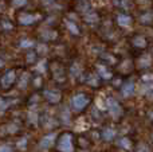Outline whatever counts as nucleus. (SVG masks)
Instances as JSON below:
<instances>
[{
  "mask_svg": "<svg viewBox=\"0 0 153 152\" xmlns=\"http://www.w3.org/2000/svg\"><path fill=\"white\" fill-rule=\"evenodd\" d=\"M86 83H89L90 86H98L100 85V81H98V77L97 75H94V74H89L87 75V78H86Z\"/></svg>",
  "mask_w": 153,
  "mask_h": 152,
  "instance_id": "obj_19",
  "label": "nucleus"
},
{
  "mask_svg": "<svg viewBox=\"0 0 153 152\" xmlns=\"http://www.w3.org/2000/svg\"><path fill=\"white\" fill-rule=\"evenodd\" d=\"M97 73L98 75H100L101 78H103V80H110L111 77H113V74H111V72H109L108 67L103 66V65H97Z\"/></svg>",
  "mask_w": 153,
  "mask_h": 152,
  "instance_id": "obj_10",
  "label": "nucleus"
},
{
  "mask_svg": "<svg viewBox=\"0 0 153 152\" xmlns=\"http://www.w3.org/2000/svg\"><path fill=\"white\" fill-rule=\"evenodd\" d=\"M0 152H12L10 145H0Z\"/></svg>",
  "mask_w": 153,
  "mask_h": 152,
  "instance_id": "obj_30",
  "label": "nucleus"
},
{
  "mask_svg": "<svg viewBox=\"0 0 153 152\" xmlns=\"http://www.w3.org/2000/svg\"><path fill=\"white\" fill-rule=\"evenodd\" d=\"M134 90H136V86H134V82L133 81H128L122 85L121 88V93L124 97H130L134 94Z\"/></svg>",
  "mask_w": 153,
  "mask_h": 152,
  "instance_id": "obj_8",
  "label": "nucleus"
},
{
  "mask_svg": "<svg viewBox=\"0 0 153 152\" xmlns=\"http://www.w3.org/2000/svg\"><path fill=\"white\" fill-rule=\"evenodd\" d=\"M34 40L32 39H28V38H23V39L20 40V47L22 48H27V50H30V48L34 47Z\"/></svg>",
  "mask_w": 153,
  "mask_h": 152,
  "instance_id": "obj_17",
  "label": "nucleus"
},
{
  "mask_svg": "<svg viewBox=\"0 0 153 152\" xmlns=\"http://www.w3.org/2000/svg\"><path fill=\"white\" fill-rule=\"evenodd\" d=\"M114 137H116V132H114V129L105 128L102 131V139L106 140V142H110V140H113Z\"/></svg>",
  "mask_w": 153,
  "mask_h": 152,
  "instance_id": "obj_14",
  "label": "nucleus"
},
{
  "mask_svg": "<svg viewBox=\"0 0 153 152\" xmlns=\"http://www.w3.org/2000/svg\"><path fill=\"white\" fill-rule=\"evenodd\" d=\"M4 66V61H3V58H0V67Z\"/></svg>",
  "mask_w": 153,
  "mask_h": 152,
  "instance_id": "obj_34",
  "label": "nucleus"
},
{
  "mask_svg": "<svg viewBox=\"0 0 153 152\" xmlns=\"http://www.w3.org/2000/svg\"><path fill=\"white\" fill-rule=\"evenodd\" d=\"M43 94H45L46 100L50 104H58L62 98V93L59 90H56V89H47V90L43 92Z\"/></svg>",
  "mask_w": 153,
  "mask_h": 152,
  "instance_id": "obj_6",
  "label": "nucleus"
},
{
  "mask_svg": "<svg viewBox=\"0 0 153 152\" xmlns=\"http://www.w3.org/2000/svg\"><path fill=\"white\" fill-rule=\"evenodd\" d=\"M89 102H90V98L86 94L78 93L71 98V107L74 108L75 110H83L85 108L89 105Z\"/></svg>",
  "mask_w": 153,
  "mask_h": 152,
  "instance_id": "obj_2",
  "label": "nucleus"
},
{
  "mask_svg": "<svg viewBox=\"0 0 153 152\" xmlns=\"http://www.w3.org/2000/svg\"><path fill=\"white\" fill-rule=\"evenodd\" d=\"M54 139H55V135H54V133L47 135V136H45L39 142V147L42 148V150H47V148H50L51 144L54 143Z\"/></svg>",
  "mask_w": 153,
  "mask_h": 152,
  "instance_id": "obj_9",
  "label": "nucleus"
},
{
  "mask_svg": "<svg viewBox=\"0 0 153 152\" xmlns=\"http://www.w3.org/2000/svg\"><path fill=\"white\" fill-rule=\"evenodd\" d=\"M143 152H149V151H148V150H144V151H143Z\"/></svg>",
  "mask_w": 153,
  "mask_h": 152,
  "instance_id": "obj_37",
  "label": "nucleus"
},
{
  "mask_svg": "<svg viewBox=\"0 0 153 152\" xmlns=\"http://www.w3.org/2000/svg\"><path fill=\"white\" fill-rule=\"evenodd\" d=\"M149 65H151V57H149V55L141 57V59H140V66H141V67H145V66H149Z\"/></svg>",
  "mask_w": 153,
  "mask_h": 152,
  "instance_id": "obj_26",
  "label": "nucleus"
},
{
  "mask_svg": "<svg viewBox=\"0 0 153 152\" xmlns=\"http://www.w3.org/2000/svg\"><path fill=\"white\" fill-rule=\"evenodd\" d=\"M106 108H108L109 113H110V116L113 118H118L120 116L122 115V108L120 107L117 100L111 98V97H109V98L106 100Z\"/></svg>",
  "mask_w": 153,
  "mask_h": 152,
  "instance_id": "obj_3",
  "label": "nucleus"
},
{
  "mask_svg": "<svg viewBox=\"0 0 153 152\" xmlns=\"http://www.w3.org/2000/svg\"><path fill=\"white\" fill-rule=\"evenodd\" d=\"M146 45H148V42H146L145 37H143V35H136V37L133 38V46H136V47L145 48Z\"/></svg>",
  "mask_w": 153,
  "mask_h": 152,
  "instance_id": "obj_13",
  "label": "nucleus"
},
{
  "mask_svg": "<svg viewBox=\"0 0 153 152\" xmlns=\"http://www.w3.org/2000/svg\"><path fill=\"white\" fill-rule=\"evenodd\" d=\"M27 4H28V0H12V7L13 8L26 7Z\"/></svg>",
  "mask_w": 153,
  "mask_h": 152,
  "instance_id": "obj_23",
  "label": "nucleus"
},
{
  "mask_svg": "<svg viewBox=\"0 0 153 152\" xmlns=\"http://www.w3.org/2000/svg\"><path fill=\"white\" fill-rule=\"evenodd\" d=\"M34 85L35 86H40V85H42V78H40V77H35L34 78Z\"/></svg>",
  "mask_w": 153,
  "mask_h": 152,
  "instance_id": "obj_31",
  "label": "nucleus"
},
{
  "mask_svg": "<svg viewBox=\"0 0 153 152\" xmlns=\"http://www.w3.org/2000/svg\"><path fill=\"white\" fill-rule=\"evenodd\" d=\"M40 16L35 15V13H28V12H24V13H20L18 18V22L19 24H22V26H31L32 23H35V22L39 19Z\"/></svg>",
  "mask_w": 153,
  "mask_h": 152,
  "instance_id": "obj_5",
  "label": "nucleus"
},
{
  "mask_svg": "<svg viewBox=\"0 0 153 152\" xmlns=\"http://www.w3.org/2000/svg\"><path fill=\"white\" fill-rule=\"evenodd\" d=\"M15 81H16L15 70H8V72L5 73L4 75H1V78H0V86H1L3 89H10L11 86L15 83Z\"/></svg>",
  "mask_w": 153,
  "mask_h": 152,
  "instance_id": "obj_4",
  "label": "nucleus"
},
{
  "mask_svg": "<svg viewBox=\"0 0 153 152\" xmlns=\"http://www.w3.org/2000/svg\"><path fill=\"white\" fill-rule=\"evenodd\" d=\"M7 107H8V102L4 101L3 98H0V109H5Z\"/></svg>",
  "mask_w": 153,
  "mask_h": 152,
  "instance_id": "obj_32",
  "label": "nucleus"
},
{
  "mask_svg": "<svg viewBox=\"0 0 153 152\" xmlns=\"http://www.w3.org/2000/svg\"><path fill=\"white\" fill-rule=\"evenodd\" d=\"M63 23H65V26H66V28L69 30V31L71 32L73 35H79V34H81V31H79V27L76 26L74 22L69 20V19H65Z\"/></svg>",
  "mask_w": 153,
  "mask_h": 152,
  "instance_id": "obj_12",
  "label": "nucleus"
},
{
  "mask_svg": "<svg viewBox=\"0 0 153 152\" xmlns=\"http://www.w3.org/2000/svg\"><path fill=\"white\" fill-rule=\"evenodd\" d=\"M58 150L61 152H74L73 136L70 133H63L58 140Z\"/></svg>",
  "mask_w": 153,
  "mask_h": 152,
  "instance_id": "obj_1",
  "label": "nucleus"
},
{
  "mask_svg": "<svg viewBox=\"0 0 153 152\" xmlns=\"http://www.w3.org/2000/svg\"><path fill=\"white\" fill-rule=\"evenodd\" d=\"M98 13L94 12V11H87V12L83 13V20L89 24H93V23H97L98 22Z\"/></svg>",
  "mask_w": 153,
  "mask_h": 152,
  "instance_id": "obj_11",
  "label": "nucleus"
},
{
  "mask_svg": "<svg viewBox=\"0 0 153 152\" xmlns=\"http://www.w3.org/2000/svg\"><path fill=\"white\" fill-rule=\"evenodd\" d=\"M102 59H103V61H106V62H108V63H111V65H113V63H116V61H117V59H116V57H113V55H111V54H108V53L102 54Z\"/></svg>",
  "mask_w": 153,
  "mask_h": 152,
  "instance_id": "obj_25",
  "label": "nucleus"
},
{
  "mask_svg": "<svg viewBox=\"0 0 153 152\" xmlns=\"http://www.w3.org/2000/svg\"><path fill=\"white\" fill-rule=\"evenodd\" d=\"M46 1H48V3H53V1H54V0H46Z\"/></svg>",
  "mask_w": 153,
  "mask_h": 152,
  "instance_id": "obj_36",
  "label": "nucleus"
},
{
  "mask_svg": "<svg viewBox=\"0 0 153 152\" xmlns=\"http://www.w3.org/2000/svg\"><path fill=\"white\" fill-rule=\"evenodd\" d=\"M1 28L3 30H12V24H11V22H7V20H1Z\"/></svg>",
  "mask_w": 153,
  "mask_h": 152,
  "instance_id": "obj_27",
  "label": "nucleus"
},
{
  "mask_svg": "<svg viewBox=\"0 0 153 152\" xmlns=\"http://www.w3.org/2000/svg\"><path fill=\"white\" fill-rule=\"evenodd\" d=\"M118 144L121 145L122 148H125V150H130V148H132V142H130L128 137H122L118 142Z\"/></svg>",
  "mask_w": 153,
  "mask_h": 152,
  "instance_id": "obj_22",
  "label": "nucleus"
},
{
  "mask_svg": "<svg viewBox=\"0 0 153 152\" xmlns=\"http://www.w3.org/2000/svg\"><path fill=\"white\" fill-rule=\"evenodd\" d=\"M38 70H40V72H45V70H46V61H43L42 63H40V69H38Z\"/></svg>",
  "mask_w": 153,
  "mask_h": 152,
  "instance_id": "obj_33",
  "label": "nucleus"
},
{
  "mask_svg": "<svg viewBox=\"0 0 153 152\" xmlns=\"http://www.w3.org/2000/svg\"><path fill=\"white\" fill-rule=\"evenodd\" d=\"M140 22L143 24H151L153 23V12H144L140 16Z\"/></svg>",
  "mask_w": 153,
  "mask_h": 152,
  "instance_id": "obj_15",
  "label": "nucleus"
},
{
  "mask_svg": "<svg viewBox=\"0 0 153 152\" xmlns=\"http://www.w3.org/2000/svg\"><path fill=\"white\" fill-rule=\"evenodd\" d=\"M26 143H27V139L24 137V139L22 140V142H18V147L20 148L22 151H24V150H26Z\"/></svg>",
  "mask_w": 153,
  "mask_h": 152,
  "instance_id": "obj_28",
  "label": "nucleus"
},
{
  "mask_svg": "<svg viewBox=\"0 0 153 152\" xmlns=\"http://www.w3.org/2000/svg\"><path fill=\"white\" fill-rule=\"evenodd\" d=\"M117 24H118L120 27H122V28H126V27H129L130 24H132L133 19L130 15H128V13H120V15H117Z\"/></svg>",
  "mask_w": 153,
  "mask_h": 152,
  "instance_id": "obj_7",
  "label": "nucleus"
},
{
  "mask_svg": "<svg viewBox=\"0 0 153 152\" xmlns=\"http://www.w3.org/2000/svg\"><path fill=\"white\" fill-rule=\"evenodd\" d=\"M70 73H71V75H73V77H78V75L82 73L81 65H79L78 62H74V63L71 65V69H70Z\"/></svg>",
  "mask_w": 153,
  "mask_h": 152,
  "instance_id": "obj_18",
  "label": "nucleus"
},
{
  "mask_svg": "<svg viewBox=\"0 0 153 152\" xmlns=\"http://www.w3.org/2000/svg\"><path fill=\"white\" fill-rule=\"evenodd\" d=\"M116 86H118L120 85V78H116V83H114Z\"/></svg>",
  "mask_w": 153,
  "mask_h": 152,
  "instance_id": "obj_35",
  "label": "nucleus"
},
{
  "mask_svg": "<svg viewBox=\"0 0 153 152\" xmlns=\"http://www.w3.org/2000/svg\"><path fill=\"white\" fill-rule=\"evenodd\" d=\"M46 51H47V47H46L45 45H39V46H38V53L36 54H45Z\"/></svg>",
  "mask_w": 153,
  "mask_h": 152,
  "instance_id": "obj_29",
  "label": "nucleus"
},
{
  "mask_svg": "<svg viewBox=\"0 0 153 152\" xmlns=\"http://www.w3.org/2000/svg\"><path fill=\"white\" fill-rule=\"evenodd\" d=\"M36 55L38 54L35 53V51H28V53H27V57H26L27 62H28V63H34V62H36Z\"/></svg>",
  "mask_w": 153,
  "mask_h": 152,
  "instance_id": "obj_24",
  "label": "nucleus"
},
{
  "mask_svg": "<svg viewBox=\"0 0 153 152\" xmlns=\"http://www.w3.org/2000/svg\"><path fill=\"white\" fill-rule=\"evenodd\" d=\"M113 4L118 8H129L130 7L129 0H113Z\"/></svg>",
  "mask_w": 153,
  "mask_h": 152,
  "instance_id": "obj_20",
  "label": "nucleus"
},
{
  "mask_svg": "<svg viewBox=\"0 0 153 152\" xmlns=\"http://www.w3.org/2000/svg\"><path fill=\"white\" fill-rule=\"evenodd\" d=\"M56 38V32L53 30H46L42 32V39L43 40H54Z\"/></svg>",
  "mask_w": 153,
  "mask_h": 152,
  "instance_id": "obj_16",
  "label": "nucleus"
},
{
  "mask_svg": "<svg viewBox=\"0 0 153 152\" xmlns=\"http://www.w3.org/2000/svg\"><path fill=\"white\" fill-rule=\"evenodd\" d=\"M27 83H28V74H27V73H23L20 80H19V82H18V85L20 89H24L27 86Z\"/></svg>",
  "mask_w": 153,
  "mask_h": 152,
  "instance_id": "obj_21",
  "label": "nucleus"
}]
</instances>
